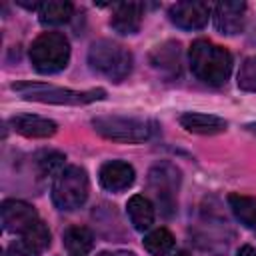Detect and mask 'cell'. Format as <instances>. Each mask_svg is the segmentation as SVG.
<instances>
[{"instance_id":"obj_1","label":"cell","mask_w":256,"mask_h":256,"mask_svg":"<svg viewBox=\"0 0 256 256\" xmlns=\"http://www.w3.org/2000/svg\"><path fill=\"white\" fill-rule=\"evenodd\" d=\"M188 60L192 74L208 86L224 84L232 72V54L224 46L214 44L206 38H198L192 42Z\"/></svg>"},{"instance_id":"obj_2","label":"cell","mask_w":256,"mask_h":256,"mask_svg":"<svg viewBox=\"0 0 256 256\" xmlns=\"http://www.w3.org/2000/svg\"><path fill=\"white\" fill-rule=\"evenodd\" d=\"M88 64L96 74L106 76L110 82H122L132 72L134 58L132 52L120 42L102 38L90 44Z\"/></svg>"},{"instance_id":"obj_3","label":"cell","mask_w":256,"mask_h":256,"mask_svg":"<svg viewBox=\"0 0 256 256\" xmlns=\"http://www.w3.org/2000/svg\"><path fill=\"white\" fill-rule=\"evenodd\" d=\"M12 90L22 92L24 100H34V102H44V104L82 106V104H92V102L106 98L104 88L70 90V88H58V86L40 84V82H16V84H12Z\"/></svg>"},{"instance_id":"obj_4","label":"cell","mask_w":256,"mask_h":256,"mask_svg":"<svg viewBox=\"0 0 256 256\" xmlns=\"http://www.w3.org/2000/svg\"><path fill=\"white\" fill-rule=\"evenodd\" d=\"M30 62L40 74H56L70 62V42L62 32H42L28 50Z\"/></svg>"},{"instance_id":"obj_5","label":"cell","mask_w":256,"mask_h":256,"mask_svg":"<svg viewBox=\"0 0 256 256\" xmlns=\"http://www.w3.org/2000/svg\"><path fill=\"white\" fill-rule=\"evenodd\" d=\"M92 128L106 140L136 144L152 138L156 132V122L134 116H96L92 118Z\"/></svg>"},{"instance_id":"obj_6","label":"cell","mask_w":256,"mask_h":256,"mask_svg":"<svg viewBox=\"0 0 256 256\" xmlns=\"http://www.w3.org/2000/svg\"><path fill=\"white\" fill-rule=\"evenodd\" d=\"M90 192L88 172L82 166H66L54 176L52 184V202L62 212L78 210Z\"/></svg>"},{"instance_id":"obj_7","label":"cell","mask_w":256,"mask_h":256,"mask_svg":"<svg viewBox=\"0 0 256 256\" xmlns=\"http://www.w3.org/2000/svg\"><path fill=\"white\" fill-rule=\"evenodd\" d=\"M180 180V170L170 162H160L148 172V188L164 216H172L176 212Z\"/></svg>"},{"instance_id":"obj_8","label":"cell","mask_w":256,"mask_h":256,"mask_svg":"<svg viewBox=\"0 0 256 256\" xmlns=\"http://www.w3.org/2000/svg\"><path fill=\"white\" fill-rule=\"evenodd\" d=\"M0 218H2V226H4L6 232L20 234V236H24L34 224L40 222L38 212L34 210V206L24 202V200H16V198H10V200L2 202Z\"/></svg>"},{"instance_id":"obj_9","label":"cell","mask_w":256,"mask_h":256,"mask_svg":"<svg viewBox=\"0 0 256 256\" xmlns=\"http://www.w3.org/2000/svg\"><path fill=\"white\" fill-rule=\"evenodd\" d=\"M212 6L206 2H176L168 8V18L182 30H200L208 24Z\"/></svg>"},{"instance_id":"obj_10","label":"cell","mask_w":256,"mask_h":256,"mask_svg":"<svg viewBox=\"0 0 256 256\" xmlns=\"http://www.w3.org/2000/svg\"><path fill=\"white\" fill-rule=\"evenodd\" d=\"M136 172L124 160H108L98 170V182L108 192H122L134 184Z\"/></svg>"},{"instance_id":"obj_11","label":"cell","mask_w":256,"mask_h":256,"mask_svg":"<svg viewBox=\"0 0 256 256\" xmlns=\"http://www.w3.org/2000/svg\"><path fill=\"white\" fill-rule=\"evenodd\" d=\"M214 24L222 34L234 36L244 30L246 22V4L244 2H218L212 8Z\"/></svg>"},{"instance_id":"obj_12","label":"cell","mask_w":256,"mask_h":256,"mask_svg":"<svg viewBox=\"0 0 256 256\" xmlns=\"http://www.w3.org/2000/svg\"><path fill=\"white\" fill-rule=\"evenodd\" d=\"M142 16H144V4H140V2H122V4L114 6L110 26H112L114 32H118L122 36H130V34H136L140 30Z\"/></svg>"},{"instance_id":"obj_13","label":"cell","mask_w":256,"mask_h":256,"mask_svg":"<svg viewBox=\"0 0 256 256\" xmlns=\"http://www.w3.org/2000/svg\"><path fill=\"white\" fill-rule=\"evenodd\" d=\"M10 126L14 132L26 138H50L58 130V124L54 120L34 116V114H16L10 118Z\"/></svg>"},{"instance_id":"obj_14","label":"cell","mask_w":256,"mask_h":256,"mask_svg":"<svg viewBox=\"0 0 256 256\" xmlns=\"http://www.w3.org/2000/svg\"><path fill=\"white\" fill-rule=\"evenodd\" d=\"M180 126L186 128L192 134H202V136H212L220 134L228 128V122L216 114H204V112H184L178 118Z\"/></svg>"},{"instance_id":"obj_15","label":"cell","mask_w":256,"mask_h":256,"mask_svg":"<svg viewBox=\"0 0 256 256\" xmlns=\"http://www.w3.org/2000/svg\"><path fill=\"white\" fill-rule=\"evenodd\" d=\"M150 64L164 72V74H178L180 72V44L174 40H168L160 46H156L150 54Z\"/></svg>"},{"instance_id":"obj_16","label":"cell","mask_w":256,"mask_h":256,"mask_svg":"<svg viewBox=\"0 0 256 256\" xmlns=\"http://www.w3.org/2000/svg\"><path fill=\"white\" fill-rule=\"evenodd\" d=\"M126 214L130 218V224L134 226V230L144 232L154 224V204L150 198L142 196V194H134L128 204H126Z\"/></svg>"},{"instance_id":"obj_17","label":"cell","mask_w":256,"mask_h":256,"mask_svg":"<svg viewBox=\"0 0 256 256\" xmlns=\"http://www.w3.org/2000/svg\"><path fill=\"white\" fill-rule=\"evenodd\" d=\"M62 244L70 256H86L94 248V234L86 226H68L62 234Z\"/></svg>"},{"instance_id":"obj_18","label":"cell","mask_w":256,"mask_h":256,"mask_svg":"<svg viewBox=\"0 0 256 256\" xmlns=\"http://www.w3.org/2000/svg\"><path fill=\"white\" fill-rule=\"evenodd\" d=\"M74 14V4L66 0H48L38 8V20L44 26H60L68 22Z\"/></svg>"},{"instance_id":"obj_19","label":"cell","mask_w":256,"mask_h":256,"mask_svg":"<svg viewBox=\"0 0 256 256\" xmlns=\"http://www.w3.org/2000/svg\"><path fill=\"white\" fill-rule=\"evenodd\" d=\"M228 206L236 220L246 228H256V198L232 192L228 194Z\"/></svg>"},{"instance_id":"obj_20","label":"cell","mask_w":256,"mask_h":256,"mask_svg":"<svg viewBox=\"0 0 256 256\" xmlns=\"http://www.w3.org/2000/svg\"><path fill=\"white\" fill-rule=\"evenodd\" d=\"M174 234L168 230V228H154L150 230L148 234H144V240H142V246L148 254L152 256H166L174 250Z\"/></svg>"},{"instance_id":"obj_21","label":"cell","mask_w":256,"mask_h":256,"mask_svg":"<svg viewBox=\"0 0 256 256\" xmlns=\"http://www.w3.org/2000/svg\"><path fill=\"white\" fill-rule=\"evenodd\" d=\"M64 160H66V156L58 150H40L34 156V164H36V168L42 176L58 174L64 168Z\"/></svg>"},{"instance_id":"obj_22","label":"cell","mask_w":256,"mask_h":256,"mask_svg":"<svg viewBox=\"0 0 256 256\" xmlns=\"http://www.w3.org/2000/svg\"><path fill=\"white\" fill-rule=\"evenodd\" d=\"M238 88L244 92H256V54L244 58V62L240 64L238 76H236Z\"/></svg>"},{"instance_id":"obj_23","label":"cell","mask_w":256,"mask_h":256,"mask_svg":"<svg viewBox=\"0 0 256 256\" xmlns=\"http://www.w3.org/2000/svg\"><path fill=\"white\" fill-rule=\"evenodd\" d=\"M22 238H24L28 244H32L34 248H38L40 252L50 246V230H48V226H46L42 220H40L38 224H34Z\"/></svg>"},{"instance_id":"obj_24","label":"cell","mask_w":256,"mask_h":256,"mask_svg":"<svg viewBox=\"0 0 256 256\" xmlns=\"http://www.w3.org/2000/svg\"><path fill=\"white\" fill-rule=\"evenodd\" d=\"M6 256H40V250L28 244L24 238H20V240H14L6 248Z\"/></svg>"},{"instance_id":"obj_25","label":"cell","mask_w":256,"mask_h":256,"mask_svg":"<svg viewBox=\"0 0 256 256\" xmlns=\"http://www.w3.org/2000/svg\"><path fill=\"white\" fill-rule=\"evenodd\" d=\"M236 256H256V248H254V246H250V244H244V246H240V248H238Z\"/></svg>"},{"instance_id":"obj_26","label":"cell","mask_w":256,"mask_h":256,"mask_svg":"<svg viewBox=\"0 0 256 256\" xmlns=\"http://www.w3.org/2000/svg\"><path fill=\"white\" fill-rule=\"evenodd\" d=\"M98 256H136L134 252H130V250H108V252H100Z\"/></svg>"},{"instance_id":"obj_27","label":"cell","mask_w":256,"mask_h":256,"mask_svg":"<svg viewBox=\"0 0 256 256\" xmlns=\"http://www.w3.org/2000/svg\"><path fill=\"white\" fill-rule=\"evenodd\" d=\"M172 256H192V254H190L188 250H178V252H174Z\"/></svg>"},{"instance_id":"obj_28","label":"cell","mask_w":256,"mask_h":256,"mask_svg":"<svg viewBox=\"0 0 256 256\" xmlns=\"http://www.w3.org/2000/svg\"><path fill=\"white\" fill-rule=\"evenodd\" d=\"M246 128H248L250 132H254V134H256V124H246Z\"/></svg>"}]
</instances>
